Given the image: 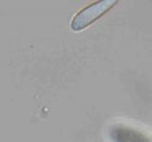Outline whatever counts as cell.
I'll return each mask as SVG.
<instances>
[{
	"label": "cell",
	"mask_w": 152,
	"mask_h": 142,
	"mask_svg": "<svg viewBox=\"0 0 152 142\" xmlns=\"http://www.w3.org/2000/svg\"><path fill=\"white\" fill-rule=\"evenodd\" d=\"M115 3L116 2L114 1H104L101 3H97L91 7L86 9L80 14L81 23L79 24V26H82L81 28H85L93 21L97 20V18L102 16L104 13H106L109 9L115 5Z\"/></svg>",
	"instance_id": "6da1fadb"
}]
</instances>
